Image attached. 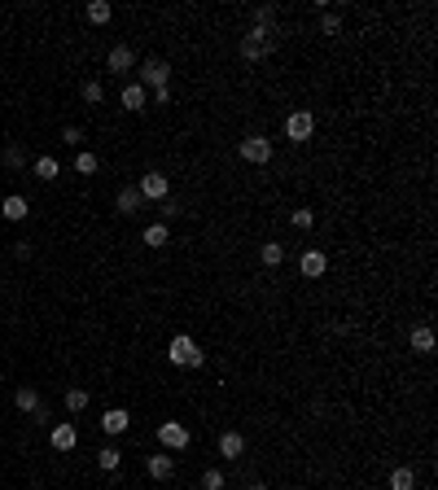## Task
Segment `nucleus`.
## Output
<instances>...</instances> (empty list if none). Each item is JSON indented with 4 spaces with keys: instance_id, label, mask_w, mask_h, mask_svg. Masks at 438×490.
I'll return each instance as SVG.
<instances>
[{
    "instance_id": "obj_1",
    "label": "nucleus",
    "mask_w": 438,
    "mask_h": 490,
    "mask_svg": "<svg viewBox=\"0 0 438 490\" xmlns=\"http://www.w3.org/2000/svg\"><path fill=\"white\" fill-rule=\"evenodd\" d=\"M167 359H171L175 368H202L206 355H202V346H198L189 333H175V337L167 341Z\"/></svg>"
},
{
    "instance_id": "obj_2",
    "label": "nucleus",
    "mask_w": 438,
    "mask_h": 490,
    "mask_svg": "<svg viewBox=\"0 0 438 490\" xmlns=\"http://www.w3.org/2000/svg\"><path fill=\"white\" fill-rule=\"evenodd\" d=\"M136 70H140L136 84H140L145 92H162V88H167V79H171V66H167L162 57H145V61H136Z\"/></svg>"
},
{
    "instance_id": "obj_3",
    "label": "nucleus",
    "mask_w": 438,
    "mask_h": 490,
    "mask_svg": "<svg viewBox=\"0 0 438 490\" xmlns=\"http://www.w3.org/2000/svg\"><path fill=\"white\" fill-rule=\"evenodd\" d=\"M272 44H277V40H272L268 27H250L246 36H241V57H246V61H263L272 53Z\"/></svg>"
},
{
    "instance_id": "obj_4",
    "label": "nucleus",
    "mask_w": 438,
    "mask_h": 490,
    "mask_svg": "<svg viewBox=\"0 0 438 490\" xmlns=\"http://www.w3.org/2000/svg\"><path fill=\"white\" fill-rule=\"evenodd\" d=\"M237 154L246 162H254V167H263V162H272V140L263 132H250V136L237 140Z\"/></svg>"
},
{
    "instance_id": "obj_5",
    "label": "nucleus",
    "mask_w": 438,
    "mask_h": 490,
    "mask_svg": "<svg viewBox=\"0 0 438 490\" xmlns=\"http://www.w3.org/2000/svg\"><path fill=\"white\" fill-rule=\"evenodd\" d=\"M285 136L294 140V144H307V140L316 136V114H312V110H294V114L285 119Z\"/></svg>"
},
{
    "instance_id": "obj_6",
    "label": "nucleus",
    "mask_w": 438,
    "mask_h": 490,
    "mask_svg": "<svg viewBox=\"0 0 438 490\" xmlns=\"http://www.w3.org/2000/svg\"><path fill=\"white\" fill-rule=\"evenodd\" d=\"M158 443L167 447V451H184V447L193 443V433H189L184 420H162V424H158Z\"/></svg>"
},
{
    "instance_id": "obj_7",
    "label": "nucleus",
    "mask_w": 438,
    "mask_h": 490,
    "mask_svg": "<svg viewBox=\"0 0 438 490\" xmlns=\"http://www.w3.org/2000/svg\"><path fill=\"white\" fill-rule=\"evenodd\" d=\"M136 188H140L145 202H167V198H171V179L162 175V171H145Z\"/></svg>"
},
{
    "instance_id": "obj_8",
    "label": "nucleus",
    "mask_w": 438,
    "mask_h": 490,
    "mask_svg": "<svg viewBox=\"0 0 438 490\" xmlns=\"http://www.w3.org/2000/svg\"><path fill=\"white\" fill-rule=\"evenodd\" d=\"M105 66L115 70V75L136 70V53H132V44H115V48H110V57H105Z\"/></svg>"
},
{
    "instance_id": "obj_9",
    "label": "nucleus",
    "mask_w": 438,
    "mask_h": 490,
    "mask_svg": "<svg viewBox=\"0 0 438 490\" xmlns=\"http://www.w3.org/2000/svg\"><path fill=\"white\" fill-rule=\"evenodd\" d=\"M298 272L307 276V281H320V276L329 272V258H324L320 250H302V258H298Z\"/></svg>"
},
{
    "instance_id": "obj_10",
    "label": "nucleus",
    "mask_w": 438,
    "mask_h": 490,
    "mask_svg": "<svg viewBox=\"0 0 438 490\" xmlns=\"http://www.w3.org/2000/svg\"><path fill=\"white\" fill-rule=\"evenodd\" d=\"M48 443H53V451H75V443H79V433H75V424H71V420H61V424H53V429H48Z\"/></svg>"
},
{
    "instance_id": "obj_11",
    "label": "nucleus",
    "mask_w": 438,
    "mask_h": 490,
    "mask_svg": "<svg viewBox=\"0 0 438 490\" xmlns=\"http://www.w3.org/2000/svg\"><path fill=\"white\" fill-rule=\"evenodd\" d=\"M219 455L224 460H241V455H246V438H241L237 429H224L219 433Z\"/></svg>"
},
{
    "instance_id": "obj_12",
    "label": "nucleus",
    "mask_w": 438,
    "mask_h": 490,
    "mask_svg": "<svg viewBox=\"0 0 438 490\" xmlns=\"http://www.w3.org/2000/svg\"><path fill=\"white\" fill-rule=\"evenodd\" d=\"M0 215H5L9 223H22V219L31 215V202L22 198V193H13V198H5V202H0Z\"/></svg>"
},
{
    "instance_id": "obj_13",
    "label": "nucleus",
    "mask_w": 438,
    "mask_h": 490,
    "mask_svg": "<svg viewBox=\"0 0 438 490\" xmlns=\"http://www.w3.org/2000/svg\"><path fill=\"white\" fill-rule=\"evenodd\" d=\"M119 101H123V110H132V114H140V110H149V92H145V88L136 84V79H132V84H127V88H123V96H119Z\"/></svg>"
},
{
    "instance_id": "obj_14",
    "label": "nucleus",
    "mask_w": 438,
    "mask_h": 490,
    "mask_svg": "<svg viewBox=\"0 0 438 490\" xmlns=\"http://www.w3.org/2000/svg\"><path fill=\"white\" fill-rule=\"evenodd\" d=\"M140 206H145V198H140V188H119V198H115V210L119 215H140Z\"/></svg>"
},
{
    "instance_id": "obj_15",
    "label": "nucleus",
    "mask_w": 438,
    "mask_h": 490,
    "mask_svg": "<svg viewBox=\"0 0 438 490\" xmlns=\"http://www.w3.org/2000/svg\"><path fill=\"white\" fill-rule=\"evenodd\" d=\"M127 424H132V416L123 412V407H110V412L101 416V429L110 433V438H119V433H127Z\"/></svg>"
},
{
    "instance_id": "obj_16",
    "label": "nucleus",
    "mask_w": 438,
    "mask_h": 490,
    "mask_svg": "<svg viewBox=\"0 0 438 490\" xmlns=\"http://www.w3.org/2000/svg\"><path fill=\"white\" fill-rule=\"evenodd\" d=\"M408 346L416 355H434V329H430V324H416V329L408 333Z\"/></svg>"
},
{
    "instance_id": "obj_17",
    "label": "nucleus",
    "mask_w": 438,
    "mask_h": 490,
    "mask_svg": "<svg viewBox=\"0 0 438 490\" xmlns=\"http://www.w3.org/2000/svg\"><path fill=\"white\" fill-rule=\"evenodd\" d=\"M84 18H88L92 27H105L110 18H115V5H110V0H88V5H84Z\"/></svg>"
},
{
    "instance_id": "obj_18",
    "label": "nucleus",
    "mask_w": 438,
    "mask_h": 490,
    "mask_svg": "<svg viewBox=\"0 0 438 490\" xmlns=\"http://www.w3.org/2000/svg\"><path fill=\"white\" fill-rule=\"evenodd\" d=\"M40 403H44V399H40V389H36V385H18V389H13V407H18V412H27V416L36 412Z\"/></svg>"
},
{
    "instance_id": "obj_19",
    "label": "nucleus",
    "mask_w": 438,
    "mask_h": 490,
    "mask_svg": "<svg viewBox=\"0 0 438 490\" xmlns=\"http://www.w3.org/2000/svg\"><path fill=\"white\" fill-rule=\"evenodd\" d=\"M145 468H149V477H154V482H167L171 473H175V460H171L167 451H162V455H149V460H145Z\"/></svg>"
},
{
    "instance_id": "obj_20",
    "label": "nucleus",
    "mask_w": 438,
    "mask_h": 490,
    "mask_svg": "<svg viewBox=\"0 0 438 490\" xmlns=\"http://www.w3.org/2000/svg\"><path fill=\"white\" fill-rule=\"evenodd\" d=\"M31 171H36V179H44V184H48V179H57V175H61V162H57L53 154H40Z\"/></svg>"
},
{
    "instance_id": "obj_21",
    "label": "nucleus",
    "mask_w": 438,
    "mask_h": 490,
    "mask_svg": "<svg viewBox=\"0 0 438 490\" xmlns=\"http://www.w3.org/2000/svg\"><path fill=\"white\" fill-rule=\"evenodd\" d=\"M386 490H416V468L412 464H399L390 473V486H386Z\"/></svg>"
},
{
    "instance_id": "obj_22",
    "label": "nucleus",
    "mask_w": 438,
    "mask_h": 490,
    "mask_svg": "<svg viewBox=\"0 0 438 490\" xmlns=\"http://www.w3.org/2000/svg\"><path fill=\"white\" fill-rule=\"evenodd\" d=\"M258 258H263L268 267H281V263H285V245H281V241H268V245H258Z\"/></svg>"
},
{
    "instance_id": "obj_23",
    "label": "nucleus",
    "mask_w": 438,
    "mask_h": 490,
    "mask_svg": "<svg viewBox=\"0 0 438 490\" xmlns=\"http://www.w3.org/2000/svg\"><path fill=\"white\" fill-rule=\"evenodd\" d=\"M167 241H171V228H167V223H149V228H145V245H154V250H162Z\"/></svg>"
},
{
    "instance_id": "obj_24",
    "label": "nucleus",
    "mask_w": 438,
    "mask_h": 490,
    "mask_svg": "<svg viewBox=\"0 0 438 490\" xmlns=\"http://www.w3.org/2000/svg\"><path fill=\"white\" fill-rule=\"evenodd\" d=\"M119 464H123V451H119V447H101V451H96V468L115 473Z\"/></svg>"
},
{
    "instance_id": "obj_25",
    "label": "nucleus",
    "mask_w": 438,
    "mask_h": 490,
    "mask_svg": "<svg viewBox=\"0 0 438 490\" xmlns=\"http://www.w3.org/2000/svg\"><path fill=\"white\" fill-rule=\"evenodd\" d=\"M84 407H88V389H79V385H75V389H66V412H75V416H79Z\"/></svg>"
},
{
    "instance_id": "obj_26",
    "label": "nucleus",
    "mask_w": 438,
    "mask_h": 490,
    "mask_svg": "<svg viewBox=\"0 0 438 490\" xmlns=\"http://www.w3.org/2000/svg\"><path fill=\"white\" fill-rule=\"evenodd\" d=\"M320 31H324V36H337V31H342V13L324 9V13H320Z\"/></svg>"
},
{
    "instance_id": "obj_27",
    "label": "nucleus",
    "mask_w": 438,
    "mask_h": 490,
    "mask_svg": "<svg viewBox=\"0 0 438 490\" xmlns=\"http://www.w3.org/2000/svg\"><path fill=\"white\" fill-rule=\"evenodd\" d=\"M224 486H228V477H224L219 468H206L202 473V490H224Z\"/></svg>"
},
{
    "instance_id": "obj_28",
    "label": "nucleus",
    "mask_w": 438,
    "mask_h": 490,
    "mask_svg": "<svg viewBox=\"0 0 438 490\" xmlns=\"http://www.w3.org/2000/svg\"><path fill=\"white\" fill-rule=\"evenodd\" d=\"M272 22H277V5H258L254 9V27H268L272 31Z\"/></svg>"
},
{
    "instance_id": "obj_29",
    "label": "nucleus",
    "mask_w": 438,
    "mask_h": 490,
    "mask_svg": "<svg viewBox=\"0 0 438 490\" xmlns=\"http://www.w3.org/2000/svg\"><path fill=\"white\" fill-rule=\"evenodd\" d=\"M289 223H294V228H302V232H307V228L316 223V210H307V206H302V210H294V215H289Z\"/></svg>"
},
{
    "instance_id": "obj_30",
    "label": "nucleus",
    "mask_w": 438,
    "mask_h": 490,
    "mask_svg": "<svg viewBox=\"0 0 438 490\" xmlns=\"http://www.w3.org/2000/svg\"><path fill=\"white\" fill-rule=\"evenodd\" d=\"M84 101H88V105H101V101H105V88L96 84V79H92V84H84Z\"/></svg>"
},
{
    "instance_id": "obj_31",
    "label": "nucleus",
    "mask_w": 438,
    "mask_h": 490,
    "mask_svg": "<svg viewBox=\"0 0 438 490\" xmlns=\"http://www.w3.org/2000/svg\"><path fill=\"white\" fill-rule=\"evenodd\" d=\"M75 171H79V175H92V171H96V154H88V149H84V154L75 158Z\"/></svg>"
},
{
    "instance_id": "obj_32",
    "label": "nucleus",
    "mask_w": 438,
    "mask_h": 490,
    "mask_svg": "<svg viewBox=\"0 0 438 490\" xmlns=\"http://www.w3.org/2000/svg\"><path fill=\"white\" fill-rule=\"evenodd\" d=\"M5 167H13V171H18V167H27V158H22V149H18V144H9V149H5Z\"/></svg>"
},
{
    "instance_id": "obj_33",
    "label": "nucleus",
    "mask_w": 438,
    "mask_h": 490,
    "mask_svg": "<svg viewBox=\"0 0 438 490\" xmlns=\"http://www.w3.org/2000/svg\"><path fill=\"white\" fill-rule=\"evenodd\" d=\"M79 140H84V132H79L75 123H71V127H61V144H79Z\"/></svg>"
},
{
    "instance_id": "obj_34",
    "label": "nucleus",
    "mask_w": 438,
    "mask_h": 490,
    "mask_svg": "<svg viewBox=\"0 0 438 490\" xmlns=\"http://www.w3.org/2000/svg\"><path fill=\"white\" fill-rule=\"evenodd\" d=\"M162 215L175 219V215H180V202H171V198H167V202H162ZM167 219H162V223H167Z\"/></svg>"
},
{
    "instance_id": "obj_35",
    "label": "nucleus",
    "mask_w": 438,
    "mask_h": 490,
    "mask_svg": "<svg viewBox=\"0 0 438 490\" xmlns=\"http://www.w3.org/2000/svg\"><path fill=\"white\" fill-rule=\"evenodd\" d=\"M246 490H268V486H263V482H250V486H246Z\"/></svg>"
}]
</instances>
